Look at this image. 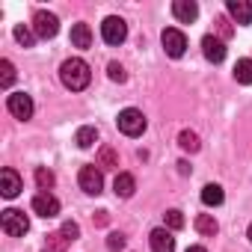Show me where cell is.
Returning <instances> with one entry per match:
<instances>
[{"label": "cell", "mask_w": 252, "mask_h": 252, "mask_svg": "<svg viewBox=\"0 0 252 252\" xmlns=\"http://www.w3.org/2000/svg\"><path fill=\"white\" fill-rule=\"evenodd\" d=\"M60 80H63V86H65V89L80 92V89H86V86H89L92 71H89V65H86L80 57H71V60H65V63L60 65Z\"/></svg>", "instance_id": "obj_1"}, {"label": "cell", "mask_w": 252, "mask_h": 252, "mask_svg": "<svg viewBox=\"0 0 252 252\" xmlns=\"http://www.w3.org/2000/svg\"><path fill=\"white\" fill-rule=\"evenodd\" d=\"M116 125H119V131L125 134V137H140L143 131H146V116H143V110H137V107H128V110H122L119 113V119H116Z\"/></svg>", "instance_id": "obj_2"}, {"label": "cell", "mask_w": 252, "mask_h": 252, "mask_svg": "<svg viewBox=\"0 0 252 252\" xmlns=\"http://www.w3.org/2000/svg\"><path fill=\"white\" fill-rule=\"evenodd\" d=\"M0 225H3V231H6L9 237H24V234L30 231V220H27V214L18 211V208H6L3 217H0Z\"/></svg>", "instance_id": "obj_3"}, {"label": "cell", "mask_w": 252, "mask_h": 252, "mask_svg": "<svg viewBox=\"0 0 252 252\" xmlns=\"http://www.w3.org/2000/svg\"><path fill=\"white\" fill-rule=\"evenodd\" d=\"M101 39H104L107 45H122L125 39H128V24H125V18H119V15L104 18V24H101Z\"/></svg>", "instance_id": "obj_4"}, {"label": "cell", "mask_w": 252, "mask_h": 252, "mask_svg": "<svg viewBox=\"0 0 252 252\" xmlns=\"http://www.w3.org/2000/svg\"><path fill=\"white\" fill-rule=\"evenodd\" d=\"M33 33H36L39 39H54V36L60 33V18H57L54 12L39 9V12L33 15Z\"/></svg>", "instance_id": "obj_5"}, {"label": "cell", "mask_w": 252, "mask_h": 252, "mask_svg": "<svg viewBox=\"0 0 252 252\" xmlns=\"http://www.w3.org/2000/svg\"><path fill=\"white\" fill-rule=\"evenodd\" d=\"M160 42H163V51H166L172 60L184 57V51H187V36H184L178 27H166V30L160 33Z\"/></svg>", "instance_id": "obj_6"}, {"label": "cell", "mask_w": 252, "mask_h": 252, "mask_svg": "<svg viewBox=\"0 0 252 252\" xmlns=\"http://www.w3.org/2000/svg\"><path fill=\"white\" fill-rule=\"evenodd\" d=\"M77 181H80V190L89 193V196H98V193L104 190V175H101V169H98L95 163L83 166L80 175H77Z\"/></svg>", "instance_id": "obj_7"}, {"label": "cell", "mask_w": 252, "mask_h": 252, "mask_svg": "<svg viewBox=\"0 0 252 252\" xmlns=\"http://www.w3.org/2000/svg\"><path fill=\"white\" fill-rule=\"evenodd\" d=\"M6 107H9V113L15 116V119H21V122H27L30 116H33V98L27 95V92H12L9 98H6Z\"/></svg>", "instance_id": "obj_8"}, {"label": "cell", "mask_w": 252, "mask_h": 252, "mask_svg": "<svg viewBox=\"0 0 252 252\" xmlns=\"http://www.w3.org/2000/svg\"><path fill=\"white\" fill-rule=\"evenodd\" d=\"M33 211L39 217H45V220H54L60 214V199L54 193H36L33 196Z\"/></svg>", "instance_id": "obj_9"}, {"label": "cell", "mask_w": 252, "mask_h": 252, "mask_svg": "<svg viewBox=\"0 0 252 252\" xmlns=\"http://www.w3.org/2000/svg\"><path fill=\"white\" fill-rule=\"evenodd\" d=\"M21 190H24V181H21V175H18L12 166H6L3 172H0V193H3L6 199H15Z\"/></svg>", "instance_id": "obj_10"}, {"label": "cell", "mask_w": 252, "mask_h": 252, "mask_svg": "<svg viewBox=\"0 0 252 252\" xmlns=\"http://www.w3.org/2000/svg\"><path fill=\"white\" fill-rule=\"evenodd\" d=\"M202 54H205L208 63H222V60H225V42H222L220 36L208 33V36L202 39Z\"/></svg>", "instance_id": "obj_11"}, {"label": "cell", "mask_w": 252, "mask_h": 252, "mask_svg": "<svg viewBox=\"0 0 252 252\" xmlns=\"http://www.w3.org/2000/svg\"><path fill=\"white\" fill-rule=\"evenodd\" d=\"M149 243H152V252H175V237L169 228H155L149 234Z\"/></svg>", "instance_id": "obj_12"}, {"label": "cell", "mask_w": 252, "mask_h": 252, "mask_svg": "<svg viewBox=\"0 0 252 252\" xmlns=\"http://www.w3.org/2000/svg\"><path fill=\"white\" fill-rule=\"evenodd\" d=\"M225 9L237 24H252V3L249 0H228Z\"/></svg>", "instance_id": "obj_13"}, {"label": "cell", "mask_w": 252, "mask_h": 252, "mask_svg": "<svg viewBox=\"0 0 252 252\" xmlns=\"http://www.w3.org/2000/svg\"><path fill=\"white\" fill-rule=\"evenodd\" d=\"M172 15H175L181 24H190V21L199 18V6L193 3V0H175V3H172Z\"/></svg>", "instance_id": "obj_14"}, {"label": "cell", "mask_w": 252, "mask_h": 252, "mask_svg": "<svg viewBox=\"0 0 252 252\" xmlns=\"http://www.w3.org/2000/svg\"><path fill=\"white\" fill-rule=\"evenodd\" d=\"M113 190H116V196H122V199H131L134 190H137V178H134L131 172H119L116 181H113Z\"/></svg>", "instance_id": "obj_15"}, {"label": "cell", "mask_w": 252, "mask_h": 252, "mask_svg": "<svg viewBox=\"0 0 252 252\" xmlns=\"http://www.w3.org/2000/svg\"><path fill=\"white\" fill-rule=\"evenodd\" d=\"M71 45L74 48H89L92 45V30H89V24H74L71 27Z\"/></svg>", "instance_id": "obj_16"}, {"label": "cell", "mask_w": 252, "mask_h": 252, "mask_svg": "<svg viewBox=\"0 0 252 252\" xmlns=\"http://www.w3.org/2000/svg\"><path fill=\"white\" fill-rule=\"evenodd\" d=\"M202 202H205L208 208H217V205H222V202H225V193H222V187H220V184H205V187H202Z\"/></svg>", "instance_id": "obj_17"}, {"label": "cell", "mask_w": 252, "mask_h": 252, "mask_svg": "<svg viewBox=\"0 0 252 252\" xmlns=\"http://www.w3.org/2000/svg\"><path fill=\"white\" fill-rule=\"evenodd\" d=\"M196 231H199L202 237H214V234L220 231V225H217V220H214L211 214H199V217H196Z\"/></svg>", "instance_id": "obj_18"}, {"label": "cell", "mask_w": 252, "mask_h": 252, "mask_svg": "<svg viewBox=\"0 0 252 252\" xmlns=\"http://www.w3.org/2000/svg\"><path fill=\"white\" fill-rule=\"evenodd\" d=\"M74 143H77L80 149H92V146L98 143V131L92 128V125H86V128H80V131L74 134Z\"/></svg>", "instance_id": "obj_19"}, {"label": "cell", "mask_w": 252, "mask_h": 252, "mask_svg": "<svg viewBox=\"0 0 252 252\" xmlns=\"http://www.w3.org/2000/svg\"><path fill=\"white\" fill-rule=\"evenodd\" d=\"M234 80L243 86H252V60H237L234 65Z\"/></svg>", "instance_id": "obj_20"}, {"label": "cell", "mask_w": 252, "mask_h": 252, "mask_svg": "<svg viewBox=\"0 0 252 252\" xmlns=\"http://www.w3.org/2000/svg\"><path fill=\"white\" fill-rule=\"evenodd\" d=\"M15 42H18V45H24V48H33L36 33H33L27 24H18V27H15Z\"/></svg>", "instance_id": "obj_21"}, {"label": "cell", "mask_w": 252, "mask_h": 252, "mask_svg": "<svg viewBox=\"0 0 252 252\" xmlns=\"http://www.w3.org/2000/svg\"><path fill=\"white\" fill-rule=\"evenodd\" d=\"M178 146H181L184 152H190V155H193V152H199V146H202V143H199V137H196L193 131H181V137H178Z\"/></svg>", "instance_id": "obj_22"}, {"label": "cell", "mask_w": 252, "mask_h": 252, "mask_svg": "<svg viewBox=\"0 0 252 252\" xmlns=\"http://www.w3.org/2000/svg\"><path fill=\"white\" fill-rule=\"evenodd\" d=\"M54 181H57V178H54V172H51V169H45V166H39V169H36V184H39V190H42V193H48V190L54 187Z\"/></svg>", "instance_id": "obj_23"}, {"label": "cell", "mask_w": 252, "mask_h": 252, "mask_svg": "<svg viewBox=\"0 0 252 252\" xmlns=\"http://www.w3.org/2000/svg\"><path fill=\"white\" fill-rule=\"evenodd\" d=\"M163 222H166L163 228H169V231H178V228H184V214L172 208V211H166V214H163Z\"/></svg>", "instance_id": "obj_24"}, {"label": "cell", "mask_w": 252, "mask_h": 252, "mask_svg": "<svg viewBox=\"0 0 252 252\" xmlns=\"http://www.w3.org/2000/svg\"><path fill=\"white\" fill-rule=\"evenodd\" d=\"M0 71H3V74H0V86L9 89V86H12V80H15V65H12L9 60H3V63H0Z\"/></svg>", "instance_id": "obj_25"}, {"label": "cell", "mask_w": 252, "mask_h": 252, "mask_svg": "<svg viewBox=\"0 0 252 252\" xmlns=\"http://www.w3.org/2000/svg\"><path fill=\"white\" fill-rule=\"evenodd\" d=\"M107 74H110L113 83H125V80H128V74H125V68H122L119 63H110V65H107Z\"/></svg>", "instance_id": "obj_26"}, {"label": "cell", "mask_w": 252, "mask_h": 252, "mask_svg": "<svg viewBox=\"0 0 252 252\" xmlns=\"http://www.w3.org/2000/svg\"><path fill=\"white\" fill-rule=\"evenodd\" d=\"M60 234H63L65 240H77V237H80V228H77V222H63Z\"/></svg>", "instance_id": "obj_27"}, {"label": "cell", "mask_w": 252, "mask_h": 252, "mask_svg": "<svg viewBox=\"0 0 252 252\" xmlns=\"http://www.w3.org/2000/svg\"><path fill=\"white\" fill-rule=\"evenodd\" d=\"M122 246H125V237H122L119 231H113V234L107 237V249H110V252H119Z\"/></svg>", "instance_id": "obj_28"}, {"label": "cell", "mask_w": 252, "mask_h": 252, "mask_svg": "<svg viewBox=\"0 0 252 252\" xmlns=\"http://www.w3.org/2000/svg\"><path fill=\"white\" fill-rule=\"evenodd\" d=\"M101 160H104L107 166H119V163H116V155H113L110 149H104V152H101Z\"/></svg>", "instance_id": "obj_29"}, {"label": "cell", "mask_w": 252, "mask_h": 252, "mask_svg": "<svg viewBox=\"0 0 252 252\" xmlns=\"http://www.w3.org/2000/svg\"><path fill=\"white\" fill-rule=\"evenodd\" d=\"M217 24H220L217 30H220L222 36H228V33H231V27H228V21H225V18H217Z\"/></svg>", "instance_id": "obj_30"}, {"label": "cell", "mask_w": 252, "mask_h": 252, "mask_svg": "<svg viewBox=\"0 0 252 252\" xmlns=\"http://www.w3.org/2000/svg\"><path fill=\"white\" fill-rule=\"evenodd\" d=\"M187 252H208V249H205V246H190Z\"/></svg>", "instance_id": "obj_31"}, {"label": "cell", "mask_w": 252, "mask_h": 252, "mask_svg": "<svg viewBox=\"0 0 252 252\" xmlns=\"http://www.w3.org/2000/svg\"><path fill=\"white\" fill-rule=\"evenodd\" d=\"M246 237H249V240H252V222H249V228H246Z\"/></svg>", "instance_id": "obj_32"}]
</instances>
